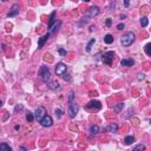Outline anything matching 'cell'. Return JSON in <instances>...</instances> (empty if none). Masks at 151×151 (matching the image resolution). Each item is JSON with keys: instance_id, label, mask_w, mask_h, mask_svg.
<instances>
[{"instance_id": "6da1fadb", "label": "cell", "mask_w": 151, "mask_h": 151, "mask_svg": "<svg viewBox=\"0 0 151 151\" xmlns=\"http://www.w3.org/2000/svg\"><path fill=\"white\" fill-rule=\"evenodd\" d=\"M135 39H136V35H135L134 32H126L125 34H123V37L120 38V43H122L123 46L127 47V46H130L134 43Z\"/></svg>"}, {"instance_id": "7a4b0ae2", "label": "cell", "mask_w": 151, "mask_h": 151, "mask_svg": "<svg viewBox=\"0 0 151 151\" xmlns=\"http://www.w3.org/2000/svg\"><path fill=\"white\" fill-rule=\"evenodd\" d=\"M39 76H40V79L44 83H47L51 78V71L47 66H41L40 70H39Z\"/></svg>"}, {"instance_id": "3957f363", "label": "cell", "mask_w": 151, "mask_h": 151, "mask_svg": "<svg viewBox=\"0 0 151 151\" xmlns=\"http://www.w3.org/2000/svg\"><path fill=\"white\" fill-rule=\"evenodd\" d=\"M113 58H115V52L109 51V52H106V53H104L102 60H103V63L104 64H106V65H112Z\"/></svg>"}, {"instance_id": "277c9868", "label": "cell", "mask_w": 151, "mask_h": 151, "mask_svg": "<svg viewBox=\"0 0 151 151\" xmlns=\"http://www.w3.org/2000/svg\"><path fill=\"white\" fill-rule=\"evenodd\" d=\"M45 116H46V109H45L44 106H39L34 112V119H37V120L40 122Z\"/></svg>"}, {"instance_id": "5b68a950", "label": "cell", "mask_w": 151, "mask_h": 151, "mask_svg": "<svg viewBox=\"0 0 151 151\" xmlns=\"http://www.w3.org/2000/svg\"><path fill=\"white\" fill-rule=\"evenodd\" d=\"M69 116L70 118H74L78 113V106L74 104V102H69Z\"/></svg>"}, {"instance_id": "8992f818", "label": "cell", "mask_w": 151, "mask_h": 151, "mask_svg": "<svg viewBox=\"0 0 151 151\" xmlns=\"http://www.w3.org/2000/svg\"><path fill=\"white\" fill-rule=\"evenodd\" d=\"M66 71H67V66L64 63H58L57 64V66H55V73H57V76L65 74Z\"/></svg>"}, {"instance_id": "52a82bcc", "label": "cell", "mask_w": 151, "mask_h": 151, "mask_svg": "<svg viewBox=\"0 0 151 151\" xmlns=\"http://www.w3.org/2000/svg\"><path fill=\"white\" fill-rule=\"evenodd\" d=\"M86 109L87 110H100L102 109V104H100V102H98V100H91L87 105H86Z\"/></svg>"}, {"instance_id": "ba28073f", "label": "cell", "mask_w": 151, "mask_h": 151, "mask_svg": "<svg viewBox=\"0 0 151 151\" xmlns=\"http://www.w3.org/2000/svg\"><path fill=\"white\" fill-rule=\"evenodd\" d=\"M40 124L44 127H50V126L53 125V119H52L51 116H47V115H46V116H45L44 118L40 120Z\"/></svg>"}, {"instance_id": "9c48e42d", "label": "cell", "mask_w": 151, "mask_h": 151, "mask_svg": "<svg viewBox=\"0 0 151 151\" xmlns=\"http://www.w3.org/2000/svg\"><path fill=\"white\" fill-rule=\"evenodd\" d=\"M99 14V7L98 6H92L90 7L89 11H87V13H86V18H93L98 15Z\"/></svg>"}, {"instance_id": "30bf717a", "label": "cell", "mask_w": 151, "mask_h": 151, "mask_svg": "<svg viewBox=\"0 0 151 151\" xmlns=\"http://www.w3.org/2000/svg\"><path fill=\"white\" fill-rule=\"evenodd\" d=\"M19 11H20V8H19V5L18 4H14L13 6L11 7L10 12H8V18H12V17H17L18 14H19Z\"/></svg>"}, {"instance_id": "8fae6325", "label": "cell", "mask_w": 151, "mask_h": 151, "mask_svg": "<svg viewBox=\"0 0 151 151\" xmlns=\"http://www.w3.org/2000/svg\"><path fill=\"white\" fill-rule=\"evenodd\" d=\"M60 25H62V23H60V21L55 20V23L52 25L51 27H50V30H48V33H50V35H51V34H55V33L58 32L59 27H60Z\"/></svg>"}, {"instance_id": "7c38bea8", "label": "cell", "mask_w": 151, "mask_h": 151, "mask_svg": "<svg viewBox=\"0 0 151 151\" xmlns=\"http://www.w3.org/2000/svg\"><path fill=\"white\" fill-rule=\"evenodd\" d=\"M48 38H50V33H46V34H44L43 37L39 38V40H38V48H39V50L43 48V46H44V44L47 41Z\"/></svg>"}, {"instance_id": "4fadbf2b", "label": "cell", "mask_w": 151, "mask_h": 151, "mask_svg": "<svg viewBox=\"0 0 151 151\" xmlns=\"http://www.w3.org/2000/svg\"><path fill=\"white\" fill-rule=\"evenodd\" d=\"M135 65V60L134 59H123L120 60V66H126V67H130V66Z\"/></svg>"}, {"instance_id": "5bb4252c", "label": "cell", "mask_w": 151, "mask_h": 151, "mask_svg": "<svg viewBox=\"0 0 151 151\" xmlns=\"http://www.w3.org/2000/svg\"><path fill=\"white\" fill-rule=\"evenodd\" d=\"M117 130H118L117 124H112V125H110V126L104 127L103 129V131H109V132H117Z\"/></svg>"}, {"instance_id": "9a60e30c", "label": "cell", "mask_w": 151, "mask_h": 151, "mask_svg": "<svg viewBox=\"0 0 151 151\" xmlns=\"http://www.w3.org/2000/svg\"><path fill=\"white\" fill-rule=\"evenodd\" d=\"M47 86L50 87V89H52V90H59V89H60V85H59V83H57V82L48 83Z\"/></svg>"}, {"instance_id": "2e32d148", "label": "cell", "mask_w": 151, "mask_h": 151, "mask_svg": "<svg viewBox=\"0 0 151 151\" xmlns=\"http://www.w3.org/2000/svg\"><path fill=\"white\" fill-rule=\"evenodd\" d=\"M54 17H55V11H53L51 13V15H50V21H48V28L51 27L52 25L55 23V19H54Z\"/></svg>"}, {"instance_id": "e0dca14e", "label": "cell", "mask_w": 151, "mask_h": 151, "mask_svg": "<svg viewBox=\"0 0 151 151\" xmlns=\"http://www.w3.org/2000/svg\"><path fill=\"white\" fill-rule=\"evenodd\" d=\"M134 142H135L134 136H127V137H125V139H124V143H125L126 145H131Z\"/></svg>"}, {"instance_id": "ac0fdd59", "label": "cell", "mask_w": 151, "mask_h": 151, "mask_svg": "<svg viewBox=\"0 0 151 151\" xmlns=\"http://www.w3.org/2000/svg\"><path fill=\"white\" fill-rule=\"evenodd\" d=\"M104 43H105V44H112L113 43V37L111 34H106L105 35V37H104Z\"/></svg>"}, {"instance_id": "d6986e66", "label": "cell", "mask_w": 151, "mask_h": 151, "mask_svg": "<svg viewBox=\"0 0 151 151\" xmlns=\"http://www.w3.org/2000/svg\"><path fill=\"white\" fill-rule=\"evenodd\" d=\"M123 107H124V104L119 103V104H117L116 106L113 107V111H115V113H120V111L123 110Z\"/></svg>"}, {"instance_id": "ffe728a7", "label": "cell", "mask_w": 151, "mask_h": 151, "mask_svg": "<svg viewBox=\"0 0 151 151\" xmlns=\"http://www.w3.org/2000/svg\"><path fill=\"white\" fill-rule=\"evenodd\" d=\"M90 132H91V135H97L98 132H99V126L98 125H92L91 126V129H90Z\"/></svg>"}, {"instance_id": "44dd1931", "label": "cell", "mask_w": 151, "mask_h": 151, "mask_svg": "<svg viewBox=\"0 0 151 151\" xmlns=\"http://www.w3.org/2000/svg\"><path fill=\"white\" fill-rule=\"evenodd\" d=\"M26 119H27L28 123H32V122L34 120V113H32L28 111V112L26 113Z\"/></svg>"}, {"instance_id": "7402d4cb", "label": "cell", "mask_w": 151, "mask_h": 151, "mask_svg": "<svg viewBox=\"0 0 151 151\" xmlns=\"http://www.w3.org/2000/svg\"><path fill=\"white\" fill-rule=\"evenodd\" d=\"M0 151H12V149H11L10 145H7L6 143H1V144H0Z\"/></svg>"}, {"instance_id": "603a6c76", "label": "cell", "mask_w": 151, "mask_h": 151, "mask_svg": "<svg viewBox=\"0 0 151 151\" xmlns=\"http://www.w3.org/2000/svg\"><path fill=\"white\" fill-rule=\"evenodd\" d=\"M95 43H96V39H95V38L90 40V43L87 44V46H86V52H91V48H92V46H93Z\"/></svg>"}, {"instance_id": "cb8c5ba5", "label": "cell", "mask_w": 151, "mask_h": 151, "mask_svg": "<svg viewBox=\"0 0 151 151\" xmlns=\"http://www.w3.org/2000/svg\"><path fill=\"white\" fill-rule=\"evenodd\" d=\"M149 24V19L146 17H143L141 19V25H142V27H146Z\"/></svg>"}, {"instance_id": "d4e9b609", "label": "cell", "mask_w": 151, "mask_h": 151, "mask_svg": "<svg viewBox=\"0 0 151 151\" xmlns=\"http://www.w3.org/2000/svg\"><path fill=\"white\" fill-rule=\"evenodd\" d=\"M144 150H145V145L144 144H138V145L135 146L132 151H144Z\"/></svg>"}, {"instance_id": "484cf974", "label": "cell", "mask_w": 151, "mask_h": 151, "mask_svg": "<svg viewBox=\"0 0 151 151\" xmlns=\"http://www.w3.org/2000/svg\"><path fill=\"white\" fill-rule=\"evenodd\" d=\"M150 46H151L150 44H146V45H145V47H144V50H145V53H146V55H151Z\"/></svg>"}, {"instance_id": "4316f807", "label": "cell", "mask_w": 151, "mask_h": 151, "mask_svg": "<svg viewBox=\"0 0 151 151\" xmlns=\"http://www.w3.org/2000/svg\"><path fill=\"white\" fill-rule=\"evenodd\" d=\"M55 116H57V118H62V116H63V111L60 110V109H55Z\"/></svg>"}, {"instance_id": "83f0119b", "label": "cell", "mask_w": 151, "mask_h": 151, "mask_svg": "<svg viewBox=\"0 0 151 151\" xmlns=\"http://www.w3.org/2000/svg\"><path fill=\"white\" fill-rule=\"evenodd\" d=\"M62 77L64 78V80H66V82H71V80H72V78H71V77H70V74H67V73L63 74Z\"/></svg>"}, {"instance_id": "f1b7e54d", "label": "cell", "mask_w": 151, "mask_h": 151, "mask_svg": "<svg viewBox=\"0 0 151 151\" xmlns=\"http://www.w3.org/2000/svg\"><path fill=\"white\" fill-rule=\"evenodd\" d=\"M58 52H59V54L62 55V57H64V55H66V51L64 50V48H59L58 50Z\"/></svg>"}, {"instance_id": "f546056e", "label": "cell", "mask_w": 151, "mask_h": 151, "mask_svg": "<svg viewBox=\"0 0 151 151\" xmlns=\"http://www.w3.org/2000/svg\"><path fill=\"white\" fill-rule=\"evenodd\" d=\"M105 24H106V26H111V24H112V19H111V18H107L106 21H105Z\"/></svg>"}, {"instance_id": "4dcf8cb0", "label": "cell", "mask_w": 151, "mask_h": 151, "mask_svg": "<svg viewBox=\"0 0 151 151\" xmlns=\"http://www.w3.org/2000/svg\"><path fill=\"white\" fill-rule=\"evenodd\" d=\"M144 78H145L144 73H139V74H138V80H143Z\"/></svg>"}, {"instance_id": "1f68e13d", "label": "cell", "mask_w": 151, "mask_h": 151, "mask_svg": "<svg viewBox=\"0 0 151 151\" xmlns=\"http://www.w3.org/2000/svg\"><path fill=\"white\" fill-rule=\"evenodd\" d=\"M117 28H118V30H123V28H124V24H118V25H117Z\"/></svg>"}, {"instance_id": "d6a6232c", "label": "cell", "mask_w": 151, "mask_h": 151, "mask_svg": "<svg viewBox=\"0 0 151 151\" xmlns=\"http://www.w3.org/2000/svg\"><path fill=\"white\" fill-rule=\"evenodd\" d=\"M129 5H130L129 1H124V6H125V7H129Z\"/></svg>"}, {"instance_id": "836d02e7", "label": "cell", "mask_w": 151, "mask_h": 151, "mask_svg": "<svg viewBox=\"0 0 151 151\" xmlns=\"http://www.w3.org/2000/svg\"><path fill=\"white\" fill-rule=\"evenodd\" d=\"M20 151H27V149L25 148V146H20Z\"/></svg>"}, {"instance_id": "e575fe53", "label": "cell", "mask_w": 151, "mask_h": 151, "mask_svg": "<svg viewBox=\"0 0 151 151\" xmlns=\"http://www.w3.org/2000/svg\"><path fill=\"white\" fill-rule=\"evenodd\" d=\"M3 106V102H1V100H0V107Z\"/></svg>"}]
</instances>
